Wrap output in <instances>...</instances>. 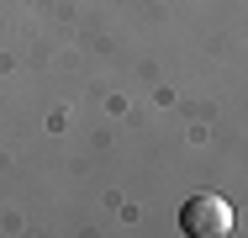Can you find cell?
<instances>
[{
    "label": "cell",
    "mask_w": 248,
    "mask_h": 238,
    "mask_svg": "<svg viewBox=\"0 0 248 238\" xmlns=\"http://www.w3.org/2000/svg\"><path fill=\"white\" fill-rule=\"evenodd\" d=\"M180 228L190 238H227L232 233V206H227L222 196L201 190V196H190V201L180 206Z\"/></svg>",
    "instance_id": "6da1fadb"
}]
</instances>
